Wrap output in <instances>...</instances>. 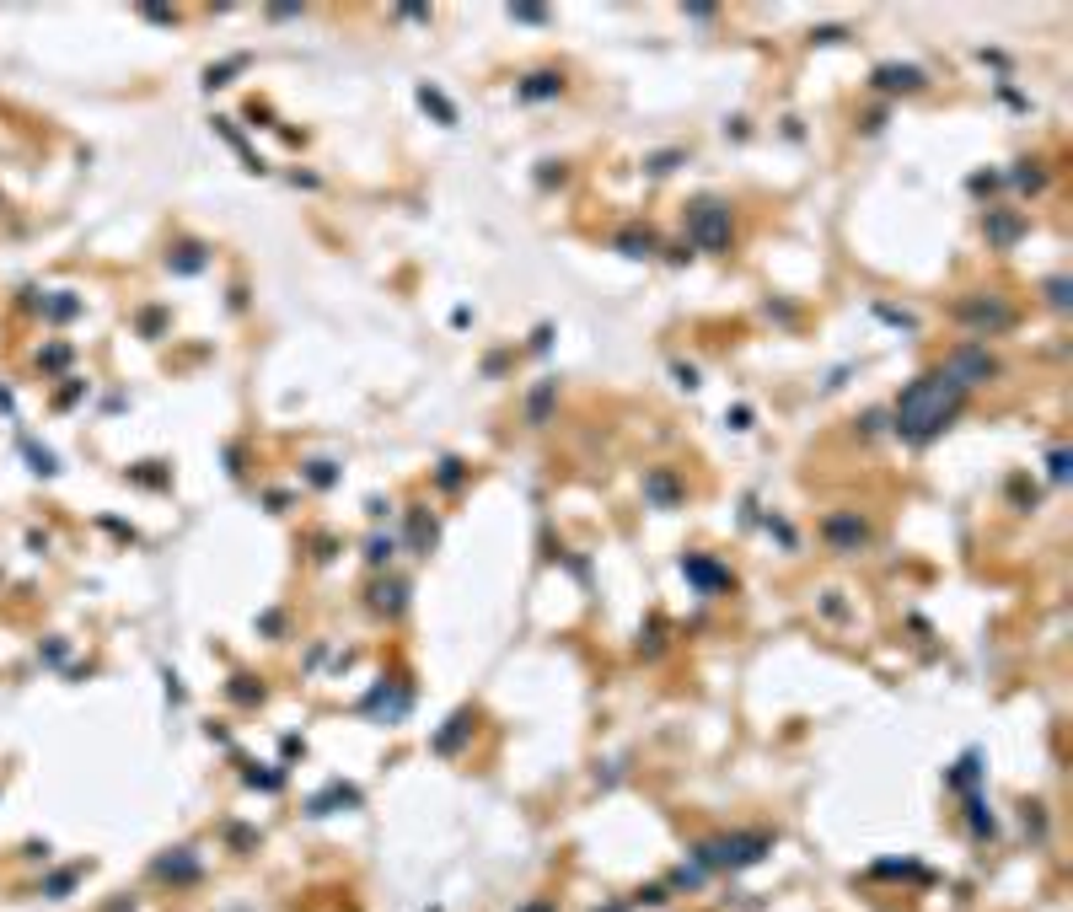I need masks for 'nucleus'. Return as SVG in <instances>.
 I'll return each instance as SVG.
<instances>
[{"instance_id":"f257e3e1","label":"nucleus","mask_w":1073,"mask_h":912,"mask_svg":"<svg viewBox=\"0 0 1073 912\" xmlns=\"http://www.w3.org/2000/svg\"><path fill=\"white\" fill-rule=\"evenodd\" d=\"M955 414H961V381L950 371H929L902 392V403H897V435L902 440H929Z\"/></svg>"},{"instance_id":"f03ea898","label":"nucleus","mask_w":1073,"mask_h":912,"mask_svg":"<svg viewBox=\"0 0 1073 912\" xmlns=\"http://www.w3.org/2000/svg\"><path fill=\"white\" fill-rule=\"evenodd\" d=\"M768 854V837H719V843H703L693 854L698 870H746Z\"/></svg>"},{"instance_id":"7ed1b4c3","label":"nucleus","mask_w":1073,"mask_h":912,"mask_svg":"<svg viewBox=\"0 0 1073 912\" xmlns=\"http://www.w3.org/2000/svg\"><path fill=\"white\" fill-rule=\"evenodd\" d=\"M682 569H687V580L698 585V590H719V585H730V575H714L719 564H708V558H687Z\"/></svg>"},{"instance_id":"20e7f679","label":"nucleus","mask_w":1073,"mask_h":912,"mask_svg":"<svg viewBox=\"0 0 1073 912\" xmlns=\"http://www.w3.org/2000/svg\"><path fill=\"white\" fill-rule=\"evenodd\" d=\"M156 875H162V880H194V875H199V859H194V854H166L162 864H156Z\"/></svg>"},{"instance_id":"39448f33","label":"nucleus","mask_w":1073,"mask_h":912,"mask_svg":"<svg viewBox=\"0 0 1073 912\" xmlns=\"http://www.w3.org/2000/svg\"><path fill=\"white\" fill-rule=\"evenodd\" d=\"M955 381H977V376H988V360L977 355V349H961V360H955Z\"/></svg>"},{"instance_id":"423d86ee","label":"nucleus","mask_w":1073,"mask_h":912,"mask_svg":"<svg viewBox=\"0 0 1073 912\" xmlns=\"http://www.w3.org/2000/svg\"><path fill=\"white\" fill-rule=\"evenodd\" d=\"M462 730H467V714H462V719H452V725L441 730V751H456V747H462Z\"/></svg>"},{"instance_id":"0eeeda50","label":"nucleus","mask_w":1073,"mask_h":912,"mask_svg":"<svg viewBox=\"0 0 1073 912\" xmlns=\"http://www.w3.org/2000/svg\"><path fill=\"white\" fill-rule=\"evenodd\" d=\"M832 537H837V542H859V537H865V526L843 515V521H832Z\"/></svg>"},{"instance_id":"6e6552de","label":"nucleus","mask_w":1073,"mask_h":912,"mask_svg":"<svg viewBox=\"0 0 1073 912\" xmlns=\"http://www.w3.org/2000/svg\"><path fill=\"white\" fill-rule=\"evenodd\" d=\"M966 317H972V323H1004V306H972Z\"/></svg>"},{"instance_id":"1a4fd4ad","label":"nucleus","mask_w":1073,"mask_h":912,"mask_svg":"<svg viewBox=\"0 0 1073 912\" xmlns=\"http://www.w3.org/2000/svg\"><path fill=\"white\" fill-rule=\"evenodd\" d=\"M510 11H515L521 22H542V11H547V5H510Z\"/></svg>"},{"instance_id":"9d476101","label":"nucleus","mask_w":1073,"mask_h":912,"mask_svg":"<svg viewBox=\"0 0 1073 912\" xmlns=\"http://www.w3.org/2000/svg\"><path fill=\"white\" fill-rule=\"evenodd\" d=\"M1052 478H1057V483L1068 478V451H1057V456H1052Z\"/></svg>"},{"instance_id":"9b49d317","label":"nucleus","mask_w":1073,"mask_h":912,"mask_svg":"<svg viewBox=\"0 0 1073 912\" xmlns=\"http://www.w3.org/2000/svg\"><path fill=\"white\" fill-rule=\"evenodd\" d=\"M532 912H547V907H532Z\"/></svg>"},{"instance_id":"f8f14e48","label":"nucleus","mask_w":1073,"mask_h":912,"mask_svg":"<svg viewBox=\"0 0 1073 912\" xmlns=\"http://www.w3.org/2000/svg\"><path fill=\"white\" fill-rule=\"evenodd\" d=\"M607 912H618V907H607Z\"/></svg>"}]
</instances>
